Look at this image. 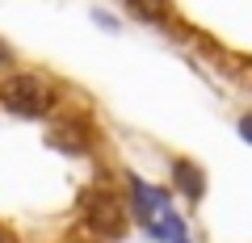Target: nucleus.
Listing matches in <instances>:
<instances>
[{
  "label": "nucleus",
  "mask_w": 252,
  "mask_h": 243,
  "mask_svg": "<svg viewBox=\"0 0 252 243\" xmlns=\"http://www.w3.org/2000/svg\"><path fill=\"white\" fill-rule=\"evenodd\" d=\"M0 101H4V109H13V113H21V117H38L51 105V92H46V84L34 80V76H13V80H4V88H0Z\"/></svg>",
  "instance_id": "f257e3e1"
},
{
  "label": "nucleus",
  "mask_w": 252,
  "mask_h": 243,
  "mask_svg": "<svg viewBox=\"0 0 252 243\" xmlns=\"http://www.w3.org/2000/svg\"><path fill=\"white\" fill-rule=\"evenodd\" d=\"M89 226L93 235H101V239H118L122 235V210H118L114 197H105V193H93L89 197Z\"/></svg>",
  "instance_id": "f03ea898"
},
{
  "label": "nucleus",
  "mask_w": 252,
  "mask_h": 243,
  "mask_svg": "<svg viewBox=\"0 0 252 243\" xmlns=\"http://www.w3.org/2000/svg\"><path fill=\"white\" fill-rule=\"evenodd\" d=\"M130 193H135V210H139V218L147 222V231H152L164 214H172L168 201H164V193H160V189H147L139 176H130Z\"/></svg>",
  "instance_id": "7ed1b4c3"
},
{
  "label": "nucleus",
  "mask_w": 252,
  "mask_h": 243,
  "mask_svg": "<svg viewBox=\"0 0 252 243\" xmlns=\"http://www.w3.org/2000/svg\"><path fill=\"white\" fill-rule=\"evenodd\" d=\"M177 189L185 193L189 201H198L202 193H206V176H202L193 163H177Z\"/></svg>",
  "instance_id": "20e7f679"
},
{
  "label": "nucleus",
  "mask_w": 252,
  "mask_h": 243,
  "mask_svg": "<svg viewBox=\"0 0 252 243\" xmlns=\"http://www.w3.org/2000/svg\"><path fill=\"white\" fill-rule=\"evenodd\" d=\"M240 135H244V138H248V143H252V113H248V117H244V122H240Z\"/></svg>",
  "instance_id": "39448f33"
},
{
  "label": "nucleus",
  "mask_w": 252,
  "mask_h": 243,
  "mask_svg": "<svg viewBox=\"0 0 252 243\" xmlns=\"http://www.w3.org/2000/svg\"><path fill=\"white\" fill-rule=\"evenodd\" d=\"M0 63H4V46H0Z\"/></svg>",
  "instance_id": "423d86ee"
},
{
  "label": "nucleus",
  "mask_w": 252,
  "mask_h": 243,
  "mask_svg": "<svg viewBox=\"0 0 252 243\" xmlns=\"http://www.w3.org/2000/svg\"><path fill=\"white\" fill-rule=\"evenodd\" d=\"M181 243H189V239H181Z\"/></svg>",
  "instance_id": "0eeeda50"
}]
</instances>
